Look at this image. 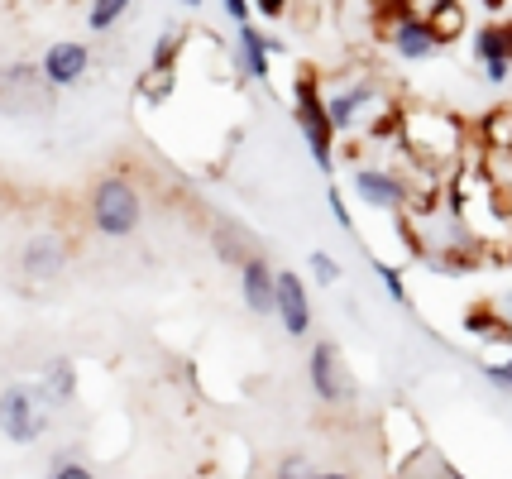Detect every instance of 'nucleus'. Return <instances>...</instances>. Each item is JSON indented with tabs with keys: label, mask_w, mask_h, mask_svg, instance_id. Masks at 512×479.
Returning a JSON list of instances; mask_svg holds the SVG:
<instances>
[{
	"label": "nucleus",
	"mask_w": 512,
	"mask_h": 479,
	"mask_svg": "<svg viewBox=\"0 0 512 479\" xmlns=\"http://www.w3.org/2000/svg\"><path fill=\"white\" fill-rule=\"evenodd\" d=\"M398 149L407 159L426 168V173H441V168H460V149H465V125L450 111L436 106H407L402 111V135Z\"/></svg>",
	"instance_id": "f257e3e1"
},
{
	"label": "nucleus",
	"mask_w": 512,
	"mask_h": 479,
	"mask_svg": "<svg viewBox=\"0 0 512 479\" xmlns=\"http://www.w3.org/2000/svg\"><path fill=\"white\" fill-rule=\"evenodd\" d=\"M292 120L297 130L307 139V154L321 173L335 168V125H331V111H326V92H321V77L316 72H297L292 82Z\"/></svg>",
	"instance_id": "f03ea898"
},
{
	"label": "nucleus",
	"mask_w": 512,
	"mask_h": 479,
	"mask_svg": "<svg viewBox=\"0 0 512 479\" xmlns=\"http://www.w3.org/2000/svg\"><path fill=\"white\" fill-rule=\"evenodd\" d=\"M350 187H355L359 206H369L379 216H402V211L426 206V197L417 192V178L402 173V168H355Z\"/></svg>",
	"instance_id": "7ed1b4c3"
},
{
	"label": "nucleus",
	"mask_w": 512,
	"mask_h": 479,
	"mask_svg": "<svg viewBox=\"0 0 512 479\" xmlns=\"http://www.w3.org/2000/svg\"><path fill=\"white\" fill-rule=\"evenodd\" d=\"M144 221V197L130 178H101L91 187V226L106 240H125Z\"/></svg>",
	"instance_id": "20e7f679"
},
{
	"label": "nucleus",
	"mask_w": 512,
	"mask_h": 479,
	"mask_svg": "<svg viewBox=\"0 0 512 479\" xmlns=\"http://www.w3.org/2000/svg\"><path fill=\"white\" fill-rule=\"evenodd\" d=\"M44 432H48L44 398H39L34 388L10 384L5 393H0V436L15 441V446H29V441H39Z\"/></svg>",
	"instance_id": "39448f33"
},
{
	"label": "nucleus",
	"mask_w": 512,
	"mask_h": 479,
	"mask_svg": "<svg viewBox=\"0 0 512 479\" xmlns=\"http://www.w3.org/2000/svg\"><path fill=\"white\" fill-rule=\"evenodd\" d=\"M307 379H312V393L335 408V403H345L355 388H350V369H345V355H340V345L335 341H316L312 355H307Z\"/></svg>",
	"instance_id": "423d86ee"
},
{
	"label": "nucleus",
	"mask_w": 512,
	"mask_h": 479,
	"mask_svg": "<svg viewBox=\"0 0 512 479\" xmlns=\"http://www.w3.org/2000/svg\"><path fill=\"white\" fill-rule=\"evenodd\" d=\"M374 101H379V77H355V82H340V87L326 96V111H331L335 135H350Z\"/></svg>",
	"instance_id": "0eeeda50"
},
{
	"label": "nucleus",
	"mask_w": 512,
	"mask_h": 479,
	"mask_svg": "<svg viewBox=\"0 0 512 479\" xmlns=\"http://www.w3.org/2000/svg\"><path fill=\"white\" fill-rule=\"evenodd\" d=\"M87 68H91V48L82 44V39H58V44L44 53V63H39V72H44V82L53 92L77 87V82L87 77Z\"/></svg>",
	"instance_id": "6e6552de"
},
{
	"label": "nucleus",
	"mask_w": 512,
	"mask_h": 479,
	"mask_svg": "<svg viewBox=\"0 0 512 479\" xmlns=\"http://www.w3.org/2000/svg\"><path fill=\"white\" fill-rule=\"evenodd\" d=\"M240 297L254 317H273L278 312V269L268 264L264 254H249L240 264Z\"/></svg>",
	"instance_id": "1a4fd4ad"
},
{
	"label": "nucleus",
	"mask_w": 512,
	"mask_h": 479,
	"mask_svg": "<svg viewBox=\"0 0 512 479\" xmlns=\"http://www.w3.org/2000/svg\"><path fill=\"white\" fill-rule=\"evenodd\" d=\"M283 48H288L283 39L264 34L254 20L235 29V58H240L245 77H254V82H268V77H273V53H283Z\"/></svg>",
	"instance_id": "9d476101"
},
{
	"label": "nucleus",
	"mask_w": 512,
	"mask_h": 479,
	"mask_svg": "<svg viewBox=\"0 0 512 479\" xmlns=\"http://www.w3.org/2000/svg\"><path fill=\"white\" fill-rule=\"evenodd\" d=\"M273 317L283 321V331H288L292 341H302V336L312 331V297H307L302 274L278 269V312H273Z\"/></svg>",
	"instance_id": "9b49d317"
},
{
	"label": "nucleus",
	"mask_w": 512,
	"mask_h": 479,
	"mask_svg": "<svg viewBox=\"0 0 512 479\" xmlns=\"http://www.w3.org/2000/svg\"><path fill=\"white\" fill-rule=\"evenodd\" d=\"M383 44L393 48L402 63H426V58L441 53V39L431 34V24L412 20V15H402L398 24H388V29H383Z\"/></svg>",
	"instance_id": "f8f14e48"
},
{
	"label": "nucleus",
	"mask_w": 512,
	"mask_h": 479,
	"mask_svg": "<svg viewBox=\"0 0 512 479\" xmlns=\"http://www.w3.org/2000/svg\"><path fill=\"white\" fill-rule=\"evenodd\" d=\"M20 264H24V274L39 278V283H44V278H58L67 269V240L53 235V230H39V235L24 245Z\"/></svg>",
	"instance_id": "ddd939ff"
},
{
	"label": "nucleus",
	"mask_w": 512,
	"mask_h": 479,
	"mask_svg": "<svg viewBox=\"0 0 512 479\" xmlns=\"http://www.w3.org/2000/svg\"><path fill=\"white\" fill-rule=\"evenodd\" d=\"M465 331L484 345H512V321L493 312V302H474L465 312Z\"/></svg>",
	"instance_id": "4468645a"
},
{
	"label": "nucleus",
	"mask_w": 512,
	"mask_h": 479,
	"mask_svg": "<svg viewBox=\"0 0 512 479\" xmlns=\"http://www.w3.org/2000/svg\"><path fill=\"white\" fill-rule=\"evenodd\" d=\"M34 393L44 398V408L72 403V393H77V369H72V360H53V365L44 369V379L34 384Z\"/></svg>",
	"instance_id": "2eb2a0df"
},
{
	"label": "nucleus",
	"mask_w": 512,
	"mask_h": 479,
	"mask_svg": "<svg viewBox=\"0 0 512 479\" xmlns=\"http://www.w3.org/2000/svg\"><path fill=\"white\" fill-rule=\"evenodd\" d=\"M469 53H474L479 68H484V63H498V58H512L508 53V29H503V24H479V29L469 34Z\"/></svg>",
	"instance_id": "dca6fc26"
},
{
	"label": "nucleus",
	"mask_w": 512,
	"mask_h": 479,
	"mask_svg": "<svg viewBox=\"0 0 512 479\" xmlns=\"http://www.w3.org/2000/svg\"><path fill=\"white\" fill-rule=\"evenodd\" d=\"M426 24H431V34L441 39V48L455 44L460 34H469V20H465V5H460V0H446V5H441V10H436Z\"/></svg>",
	"instance_id": "f3484780"
},
{
	"label": "nucleus",
	"mask_w": 512,
	"mask_h": 479,
	"mask_svg": "<svg viewBox=\"0 0 512 479\" xmlns=\"http://www.w3.org/2000/svg\"><path fill=\"white\" fill-rule=\"evenodd\" d=\"M182 48H187V34L168 24V29H163V34L154 39V53H149V68H154V72H178Z\"/></svg>",
	"instance_id": "a211bd4d"
},
{
	"label": "nucleus",
	"mask_w": 512,
	"mask_h": 479,
	"mask_svg": "<svg viewBox=\"0 0 512 479\" xmlns=\"http://www.w3.org/2000/svg\"><path fill=\"white\" fill-rule=\"evenodd\" d=\"M211 245H216V254H221L225 264H235V269H240L249 254H254L245 245V230L235 226V221H221V226H216V235H211Z\"/></svg>",
	"instance_id": "6ab92c4d"
},
{
	"label": "nucleus",
	"mask_w": 512,
	"mask_h": 479,
	"mask_svg": "<svg viewBox=\"0 0 512 479\" xmlns=\"http://www.w3.org/2000/svg\"><path fill=\"white\" fill-rule=\"evenodd\" d=\"M130 5H134V0H91V10H87L91 34H106V29H115V24L130 15Z\"/></svg>",
	"instance_id": "aec40b11"
},
{
	"label": "nucleus",
	"mask_w": 512,
	"mask_h": 479,
	"mask_svg": "<svg viewBox=\"0 0 512 479\" xmlns=\"http://www.w3.org/2000/svg\"><path fill=\"white\" fill-rule=\"evenodd\" d=\"M173 87H178V72H144V82H139V96L149 101V106H163L168 96H173Z\"/></svg>",
	"instance_id": "412c9836"
},
{
	"label": "nucleus",
	"mask_w": 512,
	"mask_h": 479,
	"mask_svg": "<svg viewBox=\"0 0 512 479\" xmlns=\"http://www.w3.org/2000/svg\"><path fill=\"white\" fill-rule=\"evenodd\" d=\"M484 135H489L493 154H512V111L503 106V111H489V120H484Z\"/></svg>",
	"instance_id": "4be33fe9"
},
{
	"label": "nucleus",
	"mask_w": 512,
	"mask_h": 479,
	"mask_svg": "<svg viewBox=\"0 0 512 479\" xmlns=\"http://www.w3.org/2000/svg\"><path fill=\"white\" fill-rule=\"evenodd\" d=\"M307 269H312V283H321V288H335V283H340V259L326 250H312Z\"/></svg>",
	"instance_id": "5701e85b"
},
{
	"label": "nucleus",
	"mask_w": 512,
	"mask_h": 479,
	"mask_svg": "<svg viewBox=\"0 0 512 479\" xmlns=\"http://www.w3.org/2000/svg\"><path fill=\"white\" fill-rule=\"evenodd\" d=\"M374 274H379V283L388 288V297H393L398 307H407V278H402L398 264H383V259H374Z\"/></svg>",
	"instance_id": "b1692460"
},
{
	"label": "nucleus",
	"mask_w": 512,
	"mask_h": 479,
	"mask_svg": "<svg viewBox=\"0 0 512 479\" xmlns=\"http://www.w3.org/2000/svg\"><path fill=\"white\" fill-rule=\"evenodd\" d=\"M273 479H316V470L307 456H283L278 470H273Z\"/></svg>",
	"instance_id": "393cba45"
},
{
	"label": "nucleus",
	"mask_w": 512,
	"mask_h": 479,
	"mask_svg": "<svg viewBox=\"0 0 512 479\" xmlns=\"http://www.w3.org/2000/svg\"><path fill=\"white\" fill-rule=\"evenodd\" d=\"M292 5H297V0H254V15L264 24H273V20H288Z\"/></svg>",
	"instance_id": "a878e982"
},
{
	"label": "nucleus",
	"mask_w": 512,
	"mask_h": 479,
	"mask_svg": "<svg viewBox=\"0 0 512 479\" xmlns=\"http://www.w3.org/2000/svg\"><path fill=\"white\" fill-rule=\"evenodd\" d=\"M326 206H331V216L340 221V230L355 235V216H350V206H345V197H340V187H326Z\"/></svg>",
	"instance_id": "bb28decb"
},
{
	"label": "nucleus",
	"mask_w": 512,
	"mask_h": 479,
	"mask_svg": "<svg viewBox=\"0 0 512 479\" xmlns=\"http://www.w3.org/2000/svg\"><path fill=\"white\" fill-rule=\"evenodd\" d=\"M398 5H402V15H412V20H431L446 0H398Z\"/></svg>",
	"instance_id": "cd10ccee"
},
{
	"label": "nucleus",
	"mask_w": 512,
	"mask_h": 479,
	"mask_svg": "<svg viewBox=\"0 0 512 479\" xmlns=\"http://www.w3.org/2000/svg\"><path fill=\"white\" fill-rule=\"evenodd\" d=\"M48 479H96V475H91L82 460H67V456H63L58 465H53V475H48Z\"/></svg>",
	"instance_id": "c85d7f7f"
},
{
	"label": "nucleus",
	"mask_w": 512,
	"mask_h": 479,
	"mask_svg": "<svg viewBox=\"0 0 512 479\" xmlns=\"http://www.w3.org/2000/svg\"><path fill=\"white\" fill-rule=\"evenodd\" d=\"M221 5H225V15H230L235 24H249V20H254V0H221Z\"/></svg>",
	"instance_id": "c756f323"
},
{
	"label": "nucleus",
	"mask_w": 512,
	"mask_h": 479,
	"mask_svg": "<svg viewBox=\"0 0 512 479\" xmlns=\"http://www.w3.org/2000/svg\"><path fill=\"white\" fill-rule=\"evenodd\" d=\"M316 479H355L350 470H316Z\"/></svg>",
	"instance_id": "7c9ffc66"
},
{
	"label": "nucleus",
	"mask_w": 512,
	"mask_h": 479,
	"mask_svg": "<svg viewBox=\"0 0 512 479\" xmlns=\"http://www.w3.org/2000/svg\"><path fill=\"white\" fill-rule=\"evenodd\" d=\"M484 5H489V10H503V5H508V0H484Z\"/></svg>",
	"instance_id": "2f4dec72"
},
{
	"label": "nucleus",
	"mask_w": 512,
	"mask_h": 479,
	"mask_svg": "<svg viewBox=\"0 0 512 479\" xmlns=\"http://www.w3.org/2000/svg\"><path fill=\"white\" fill-rule=\"evenodd\" d=\"M182 5H187V10H197V5H206V0H182Z\"/></svg>",
	"instance_id": "473e14b6"
},
{
	"label": "nucleus",
	"mask_w": 512,
	"mask_h": 479,
	"mask_svg": "<svg viewBox=\"0 0 512 479\" xmlns=\"http://www.w3.org/2000/svg\"><path fill=\"white\" fill-rule=\"evenodd\" d=\"M503 29H508V53H512V20H508V24H503Z\"/></svg>",
	"instance_id": "72a5a7b5"
},
{
	"label": "nucleus",
	"mask_w": 512,
	"mask_h": 479,
	"mask_svg": "<svg viewBox=\"0 0 512 479\" xmlns=\"http://www.w3.org/2000/svg\"><path fill=\"white\" fill-rule=\"evenodd\" d=\"M446 479H465V475H460V470H450V475Z\"/></svg>",
	"instance_id": "f704fd0d"
},
{
	"label": "nucleus",
	"mask_w": 512,
	"mask_h": 479,
	"mask_svg": "<svg viewBox=\"0 0 512 479\" xmlns=\"http://www.w3.org/2000/svg\"><path fill=\"white\" fill-rule=\"evenodd\" d=\"M508 321H512V302H508Z\"/></svg>",
	"instance_id": "c9c22d12"
}]
</instances>
